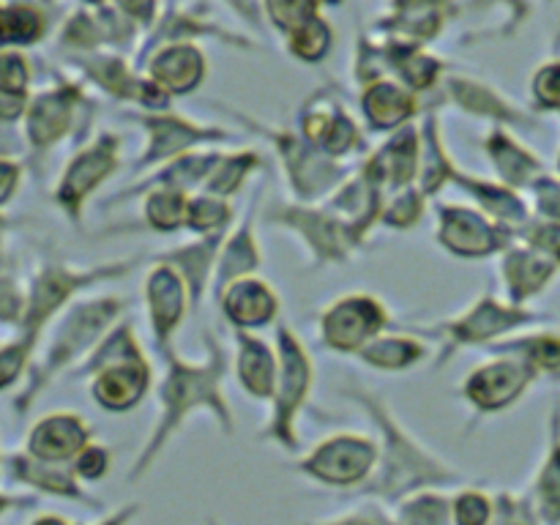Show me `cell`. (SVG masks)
Here are the masks:
<instances>
[{
  "label": "cell",
  "mask_w": 560,
  "mask_h": 525,
  "mask_svg": "<svg viewBox=\"0 0 560 525\" xmlns=\"http://www.w3.org/2000/svg\"><path fill=\"white\" fill-rule=\"evenodd\" d=\"M3 474L9 476L14 485H25V487H31V490L42 492V495H55V498H66V501L91 503L88 492L77 485L74 474H69L63 465L42 463V459L31 457L27 452H11L9 457H3Z\"/></svg>",
  "instance_id": "cell-1"
},
{
  "label": "cell",
  "mask_w": 560,
  "mask_h": 525,
  "mask_svg": "<svg viewBox=\"0 0 560 525\" xmlns=\"http://www.w3.org/2000/svg\"><path fill=\"white\" fill-rule=\"evenodd\" d=\"M82 438H85V430H82V424L74 416H47V419H42L31 430L25 452L31 454V457L42 459V463L63 465L66 459H71L80 452Z\"/></svg>",
  "instance_id": "cell-2"
},
{
  "label": "cell",
  "mask_w": 560,
  "mask_h": 525,
  "mask_svg": "<svg viewBox=\"0 0 560 525\" xmlns=\"http://www.w3.org/2000/svg\"><path fill=\"white\" fill-rule=\"evenodd\" d=\"M71 91L66 88H55V91L38 93L31 98L25 113V135L36 151L47 148L49 142L58 140L66 129V118H69Z\"/></svg>",
  "instance_id": "cell-3"
},
{
  "label": "cell",
  "mask_w": 560,
  "mask_h": 525,
  "mask_svg": "<svg viewBox=\"0 0 560 525\" xmlns=\"http://www.w3.org/2000/svg\"><path fill=\"white\" fill-rule=\"evenodd\" d=\"M47 14L33 0L0 3V52L33 47V44L47 36Z\"/></svg>",
  "instance_id": "cell-4"
},
{
  "label": "cell",
  "mask_w": 560,
  "mask_h": 525,
  "mask_svg": "<svg viewBox=\"0 0 560 525\" xmlns=\"http://www.w3.org/2000/svg\"><path fill=\"white\" fill-rule=\"evenodd\" d=\"M536 512L547 525H560V410L552 427V443L536 476Z\"/></svg>",
  "instance_id": "cell-5"
},
{
  "label": "cell",
  "mask_w": 560,
  "mask_h": 525,
  "mask_svg": "<svg viewBox=\"0 0 560 525\" xmlns=\"http://www.w3.org/2000/svg\"><path fill=\"white\" fill-rule=\"evenodd\" d=\"M27 295L22 293L20 284L14 277H5L0 273V326H22V317H25Z\"/></svg>",
  "instance_id": "cell-6"
},
{
  "label": "cell",
  "mask_w": 560,
  "mask_h": 525,
  "mask_svg": "<svg viewBox=\"0 0 560 525\" xmlns=\"http://www.w3.org/2000/svg\"><path fill=\"white\" fill-rule=\"evenodd\" d=\"M27 355H31V345L22 342L20 337L0 348V392L16 383V377L22 375L27 364Z\"/></svg>",
  "instance_id": "cell-7"
},
{
  "label": "cell",
  "mask_w": 560,
  "mask_h": 525,
  "mask_svg": "<svg viewBox=\"0 0 560 525\" xmlns=\"http://www.w3.org/2000/svg\"><path fill=\"white\" fill-rule=\"evenodd\" d=\"M454 520L457 525H487L492 520V503L479 492H465L454 501Z\"/></svg>",
  "instance_id": "cell-8"
},
{
  "label": "cell",
  "mask_w": 560,
  "mask_h": 525,
  "mask_svg": "<svg viewBox=\"0 0 560 525\" xmlns=\"http://www.w3.org/2000/svg\"><path fill=\"white\" fill-rule=\"evenodd\" d=\"M534 93L541 107L560 113V60L541 66L534 80Z\"/></svg>",
  "instance_id": "cell-9"
},
{
  "label": "cell",
  "mask_w": 560,
  "mask_h": 525,
  "mask_svg": "<svg viewBox=\"0 0 560 525\" xmlns=\"http://www.w3.org/2000/svg\"><path fill=\"white\" fill-rule=\"evenodd\" d=\"M495 525H539L534 509L525 501L517 498H503L501 506H498V520Z\"/></svg>",
  "instance_id": "cell-10"
},
{
  "label": "cell",
  "mask_w": 560,
  "mask_h": 525,
  "mask_svg": "<svg viewBox=\"0 0 560 525\" xmlns=\"http://www.w3.org/2000/svg\"><path fill=\"white\" fill-rule=\"evenodd\" d=\"M20 175L22 170L14 159L0 156V206H5L14 197L16 186H20Z\"/></svg>",
  "instance_id": "cell-11"
},
{
  "label": "cell",
  "mask_w": 560,
  "mask_h": 525,
  "mask_svg": "<svg viewBox=\"0 0 560 525\" xmlns=\"http://www.w3.org/2000/svg\"><path fill=\"white\" fill-rule=\"evenodd\" d=\"M104 470H107V454L98 452V448L82 452L80 459H77V474H80L82 479H98Z\"/></svg>",
  "instance_id": "cell-12"
},
{
  "label": "cell",
  "mask_w": 560,
  "mask_h": 525,
  "mask_svg": "<svg viewBox=\"0 0 560 525\" xmlns=\"http://www.w3.org/2000/svg\"><path fill=\"white\" fill-rule=\"evenodd\" d=\"M36 506V498L33 495H14V492L0 490V520L11 512H20V509H33Z\"/></svg>",
  "instance_id": "cell-13"
},
{
  "label": "cell",
  "mask_w": 560,
  "mask_h": 525,
  "mask_svg": "<svg viewBox=\"0 0 560 525\" xmlns=\"http://www.w3.org/2000/svg\"><path fill=\"white\" fill-rule=\"evenodd\" d=\"M31 525H77V523L60 517V514H38V517L31 520Z\"/></svg>",
  "instance_id": "cell-14"
},
{
  "label": "cell",
  "mask_w": 560,
  "mask_h": 525,
  "mask_svg": "<svg viewBox=\"0 0 560 525\" xmlns=\"http://www.w3.org/2000/svg\"><path fill=\"white\" fill-rule=\"evenodd\" d=\"M328 525H383V523H375L370 514H355V517H342L337 520V523H328Z\"/></svg>",
  "instance_id": "cell-15"
},
{
  "label": "cell",
  "mask_w": 560,
  "mask_h": 525,
  "mask_svg": "<svg viewBox=\"0 0 560 525\" xmlns=\"http://www.w3.org/2000/svg\"><path fill=\"white\" fill-rule=\"evenodd\" d=\"M129 517H131V512H129V509H124V512L113 514V517L104 520V523H98V525H126V520H129Z\"/></svg>",
  "instance_id": "cell-16"
},
{
  "label": "cell",
  "mask_w": 560,
  "mask_h": 525,
  "mask_svg": "<svg viewBox=\"0 0 560 525\" xmlns=\"http://www.w3.org/2000/svg\"><path fill=\"white\" fill-rule=\"evenodd\" d=\"M5 230H11V222L9 219L3 217V213H0V249H3V238H5Z\"/></svg>",
  "instance_id": "cell-17"
},
{
  "label": "cell",
  "mask_w": 560,
  "mask_h": 525,
  "mask_svg": "<svg viewBox=\"0 0 560 525\" xmlns=\"http://www.w3.org/2000/svg\"><path fill=\"white\" fill-rule=\"evenodd\" d=\"M0 474H3V454H0Z\"/></svg>",
  "instance_id": "cell-18"
},
{
  "label": "cell",
  "mask_w": 560,
  "mask_h": 525,
  "mask_svg": "<svg viewBox=\"0 0 560 525\" xmlns=\"http://www.w3.org/2000/svg\"><path fill=\"white\" fill-rule=\"evenodd\" d=\"M38 3H55V0H38Z\"/></svg>",
  "instance_id": "cell-19"
},
{
  "label": "cell",
  "mask_w": 560,
  "mask_h": 525,
  "mask_svg": "<svg viewBox=\"0 0 560 525\" xmlns=\"http://www.w3.org/2000/svg\"><path fill=\"white\" fill-rule=\"evenodd\" d=\"M88 3H98V0H88Z\"/></svg>",
  "instance_id": "cell-20"
},
{
  "label": "cell",
  "mask_w": 560,
  "mask_h": 525,
  "mask_svg": "<svg viewBox=\"0 0 560 525\" xmlns=\"http://www.w3.org/2000/svg\"><path fill=\"white\" fill-rule=\"evenodd\" d=\"M558 49H560V38H558Z\"/></svg>",
  "instance_id": "cell-21"
}]
</instances>
